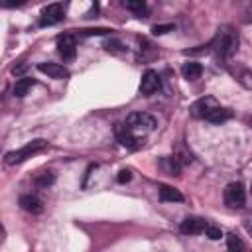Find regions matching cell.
I'll return each instance as SVG.
<instances>
[{"label": "cell", "mask_w": 252, "mask_h": 252, "mask_svg": "<svg viewBox=\"0 0 252 252\" xmlns=\"http://www.w3.org/2000/svg\"><path fill=\"white\" fill-rule=\"evenodd\" d=\"M181 73H183V77H185L187 81H195V79L201 77V73H203V65L197 63V61H187V63H183Z\"/></svg>", "instance_id": "14"}, {"label": "cell", "mask_w": 252, "mask_h": 252, "mask_svg": "<svg viewBox=\"0 0 252 252\" xmlns=\"http://www.w3.org/2000/svg\"><path fill=\"white\" fill-rule=\"evenodd\" d=\"M37 71H39V73H45L47 77L57 79V81H63V79H67V77H69L67 67H63L61 63H51V61L37 63Z\"/></svg>", "instance_id": "9"}, {"label": "cell", "mask_w": 252, "mask_h": 252, "mask_svg": "<svg viewBox=\"0 0 252 252\" xmlns=\"http://www.w3.org/2000/svg\"><path fill=\"white\" fill-rule=\"evenodd\" d=\"M159 199L163 203H181L183 201V195L177 189L169 187V185H161L159 187Z\"/></svg>", "instance_id": "15"}, {"label": "cell", "mask_w": 252, "mask_h": 252, "mask_svg": "<svg viewBox=\"0 0 252 252\" xmlns=\"http://www.w3.org/2000/svg\"><path fill=\"white\" fill-rule=\"evenodd\" d=\"M222 199H224V205L228 209H242L244 203H246V191H244V185L238 183V181H232L224 187V193H222Z\"/></svg>", "instance_id": "3"}, {"label": "cell", "mask_w": 252, "mask_h": 252, "mask_svg": "<svg viewBox=\"0 0 252 252\" xmlns=\"http://www.w3.org/2000/svg\"><path fill=\"white\" fill-rule=\"evenodd\" d=\"M45 148H47V142H45L43 138H35V140H32V142H28L26 146H22L20 150L8 152L6 158H4V161H6L8 165H16V163H22L24 159L32 158L33 154H37V152H41V150H45Z\"/></svg>", "instance_id": "2"}, {"label": "cell", "mask_w": 252, "mask_h": 252, "mask_svg": "<svg viewBox=\"0 0 252 252\" xmlns=\"http://www.w3.org/2000/svg\"><path fill=\"white\" fill-rule=\"evenodd\" d=\"M167 32H173V24H159V26H154L152 28V33L154 35H163Z\"/></svg>", "instance_id": "23"}, {"label": "cell", "mask_w": 252, "mask_h": 252, "mask_svg": "<svg viewBox=\"0 0 252 252\" xmlns=\"http://www.w3.org/2000/svg\"><path fill=\"white\" fill-rule=\"evenodd\" d=\"M57 51L63 59H73L77 55V41H75V35L73 33H63L57 37Z\"/></svg>", "instance_id": "7"}, {"label": "cell", "mask_w": 252, "mask_h": 252, "mask_svg": "<svg viewBox=\"0 0 252 252\" xmlns=\"http://www.w3.org/2000/svg\"><path fill=\"white\" fill-rule=\"evenodd\" d=\"M114 134H116V140H118L124 148H128V150H138V148L144 144V140L138 138V136H134V132H132L126 124H116Z\"/></svg>", "instance_id": "5"}, {"label": "cell", "mask_w": 252, "mask_h": 252, "mask_svg": "<svg viewBox=\"0 0 252 252\" xmlns=\"http://www.w3.org/2000/svg\"><path fill=\"white\" fill-rule=\"evenodd\" d=\"M205 228H207V222L199 217H187L179 226V230L183 234H201V232H205Z\"/></svg>", "instance_id": "11"}, {"label": "cell", "mask_w": 252, "mask_h": 252, "mask_svg": "<svg viewBox=\"0 0 252 252\" xmlns=\"http://www.w3.org/2000/svg\"><path fill=\"white\" fill-rule=\"evenodd\" d=\"M20 207L26 211V213H32V215H39L43 211V203L39 197L35 195H22L20 197Z\"/></svg>", "instance_id": "12"}, {"label": "cell", "mask_w": 252, "mask_h": 252, "mask_svg": "<svg viewBox=\"0 0 252 252\" xmlns=\"http://www.w3.org/2000/svg\"><path fill=\"white\" fill-rule=\"evenodd\" d=\"M248 122H250V124H252V118H250V120H248Z\"/></svg>", "instance_id": "27"}, {"label": "cell", "mask_w": 252, "mask_h": 252, "mask_svg": "<svg viewBox=\"0 0 252 252\" xmlns=\"http://www.w3.org/2000/svg\"><path fill=\"white\" fill-rule=\"evenodd\" d=\"M33 85H35L33 79H30V77H22V79H18L16 85H14V94H16V96H26L28 91H30Z\"/></svg>", "instance_id": "17"}, {"label": "cell", "mask_w": 252, "mask_h": 252, "mask_svg": "<svg viewBox=\"0 0 252 252\" xmlns=\"http://www.w3.org/2000/svg\"><path fill=\"white\" fill-rule=\"evenodd\" d=\"M122 6H124L126 10H132V12L138 14V16H142V14L148 12L146 2H142V0H126V2H122Z\"/></svg>", "instance_id": "19"}, {"label": "cell", "mask_w": 252, "mask_h": 252, "mask_svg": "<svg viewBox=\"0 0 252 252\" xmlns=\"http://www.w3.org/2000/svg\"><path fill=\"white\" fill-rule=\"evenodd\" d=\"M53 181H55V175H53L51 171H43L41 175H37L35 185H37V187H41V189H45V187H49Z\"/></svg>", "instance_id": "20"}, {"label": "cell", "mask_w": 252, "mask_h": 252, "mask_svg": "<svg viewBox=\"0 0 252 252\" xmlns=\"http://www.w3.org/2000/svg\"><path fill=\"white\" fill-rule=\"evenodd\" d=\"M250 220H252V219H250ZM246 226H248V230H250V232H252V222H248V224H246Z\"/></svg>", "instance_id": "26"}, {"label": "cell", "mask_w": 252, "mask_h": 252, "mask_svg": "<svg viewBox=\"0 0 252 252\" xmlns=\"http://www.w3.org/2000/svg\"><path fill=\"white\" fill-rule=\"evenodd\" d=\"M244 242L240 236L236 234H228L226 236V252H244Z\"/></svg>", "instance_id": "18"}, {"label": "cell", "mask_w": 252, "mask_h": 252, "mask_svg": "<svg viewBox=\"0 0 252 252\" xmlns=\"http://www.w3.org/2000/svg\"><path fill=\"white\" fill-rule=\"evenodd\" d=\"M63 18H65L63 4H49V6L41 12L39 26H53V24H59Z\"/></svg>", "instance_id": "8"}, {"label": "cell", "mask_w": 252, "mask_h": 252, "mask_svg": "<svg viewBox=\"0 0 252 252\" xmlns=\"http://www.w3.org/2000/svg\"><path fill=\"white\" fill-rule=\"evenodd\" d=\"M118 183H128L130 179H132V171L130 169H122V171H118Z\"/></svg>", "instance_id": "25"}, {"label": "cell", "mask_w": 252, "mask_h": 252, "mask_svg": "<svg viewBox=\"0 0 252 252\" xmlns=\"http://www.w3.org/2000/svg\"><path fill=\"white\" fill-rule=\"evenodd\" d=\"M244 87H248V89H252V73L250 71H244V73H240V79H238Z\"/></svg>", "instance_id": "24"}, {"label": "cell", "mask_w": 252, "mask_h": 252, "mask_svg": "<svg viewBox=\"0 0 252 252\" xmlns=\"http://www.w3.org/2000/svg\"><path fill=\"white\" fill-rule=\"evenodd\" d=\"M211 49H215V53L220 59H230L236 49H238V33L232 26H220L217 35L211 41Z\"/></svg>", "instance_id": "1"}, {"label": "cell", "mask_w": 252, "mask_h": 252, "mask_svg": "<svg viewBox=\"0 0 252 252\" xmlns=\"http://www.w3.org/2000/svg\"><path fill=\"white\" fill-rule=\"evenodd\" d=\"M217 106H220L219 102H217V98L215 96H201L199 100H195L193 104H191V116L193 118H207Z\"/></svg>", "instance_id": "6"}, {"label": "cell", "mask_w": 252, "mask_h": 252, "mask_svg": "<svg viewBox=\"0 0 252 252\" xmlns=\"http://www.w3.org/2000/svg\"><path fill=\"white\" fill-rule=\"evenodd\" d=\"M158 89H159V75H158L156 71L148 69V71L142 75V81H140V93L146 94V96H150V94H154Z\"/></svg>", "instance_id": "10"}, {"label": "cell", "mask_w": 252, "mask_h": 252, "mask_svg": "<svg viewBox=\"0 0 252 252\" xmlns=\"http://www.w3.org/2000/svg\"><path fill=\"white\" fill-rule=\"evenodd\" d=\"M181 159L177 158V156H167V158H163L161 159V167L169 173V175H179V171H181Z\"/></svg>", "instance_id": "16"}, {"label": "cell", "mask_w": 252, "mask_h": 252, "mask_svg": "<svg viewBox=\"0 0 252 252\" xmlns=\"http://www.w3.org/2000/svg\"><path fill=\"white\" fill-rule=\"evenodd\" d=\"M110 28H89V30H81V35H106L110 33Z\"/></svg>", "instance_id": "21"}, {"label": "cell", "mask_w": 252, "mask_h": 252, "mask_svg": "<svg viewBox=\"0 0 252 252\" xmlns=\"http://www.w3.org/2000/svg\"><path fill=\"white\" fill-rule=\"evenodd\" d=\"M126 126L132 132H152L156 128V118L148 112H132L126 118Z\"/></svg>", "instance_id": "4"}, {"label": "cell", "mask_w": 252, "mask_h": 252, "mask_svg": "<svg viewBox=\"0 0 252 252\" xmlns=\"http://www.w3.org/2000/svg\"><path fill=\"white\" fill-rule=\"evenodd\" d=\"M205 236H209L211 240H219V238L222 236V230H220L219 226H213V224H207V228H205Z\"/></svg>", "instance_id": "22"}, {"label": "cell", "mask_w": 252, "mask_h": 252, "mask_svg": "<svg viewBox=\"0 0 252 252\" xmlns=\"http://www.w3.org/2000/svg\"><path fill=\"white\" fill-rule=\"evenodd\" d=\"M232 118V110L230 108H224V106H217L205 120L207 122H211V124H222V122H226V120H230Z\"/></svg>", "instance_id": "13"}]
</instances>
